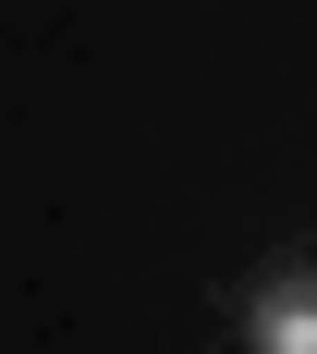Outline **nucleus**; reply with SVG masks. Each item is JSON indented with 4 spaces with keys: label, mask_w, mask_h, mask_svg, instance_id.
Here are the masks:
<instances>
[{
    "label": "nucleus",
    "mask_w": 317,
    "mask_h": 354,
    "mask_svg": "<svg viewBox=\"0 0 317 354\" xmlns=\"http://www.w3.org/2000/svg\"><path fill=\"white\" fill-rule=\"evenodd\" d=\"M244 342H256V354H317V281L244 293Z\"/></svg>",
    "instance_id": "nucleus-1"
}]
</instances>
